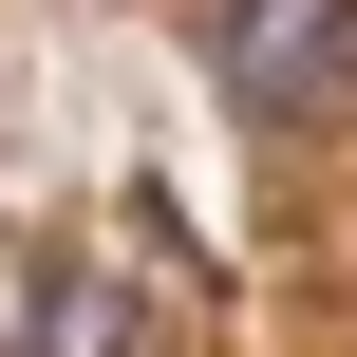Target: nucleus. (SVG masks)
Wrapping results in <instances>:
<instances>
[{
	"mask_svg": "<svg viewBox=\"0 0 357 357\" xmlns=\"http://www.w3.org/2000/svg\"><path fill=\"white\" fill-rule=\"evenodd\" d=\"M19 357H132V282H113V264H56V282H38V339Z\"/></svg>",
	"mask_w": 357,
	"mask_h": 357,
	"instance_id": "f03ea898",
	"label": "nucleus"
},
{
	"mask_svg": "<svg viewBox=\"0 0 357 357\" xmlns=\"http://www.w3.org/2000/svg\"><path fill=\"white\" fill-rule=\"evenodd\" d=\"M226 113L245 132H339L357 113V0H226Z\"/></svg>",
	"mask_w": 357,
	"mask_h": 357,
	"instance_id": "f257e3e1",
	"label": "nucleus"
}]
</instances>
